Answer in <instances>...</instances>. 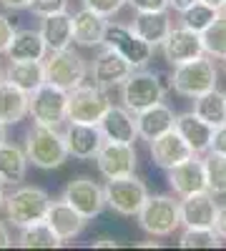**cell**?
Masks as SVG:
<instances>
[{
	"mask_svg": "<svg viewBox=\"0 0 226 251\" xmlns=\"http://www.w3.org/2000/svg\"><path fill=\"white\" fill-rule=\"evenodd\" d=\"M136 13H153V10H169V0H126Z\"/></svg>",
	"mask_w": 226,
	"mask_h": 251,
	"instance_id": "cell-38",
	"label": "cell"
},
{
	"mask_svg": "<svg viewBox=\"0 0 226 251\" xmlns=\"http://www.w3.org/2000/svg\"><path fill=\"white\" fill-rule=\"evenodd\" d=\"M194 3H196V0H169V8H171L174 13H178V15H181V13H186Z\"/></svg>",
	"mask_w": 226,
	"mask_h": 251,
	"instance_id": "cell-42",
	"label": "cell"
},
{
	"mask_svg": "<svg viewBox=\"0 0 226 251\" xmlns=\"http://www.w3.org/2000/svg\"><path fill=\"white\" fill-rule=\"evenodd\" d=\"M25 156H28V163L46 171L63 166L68 158L63 131H58V126L33 123V128L25 133Z\"/></svg>",
	"mask_w": 226,
	"mask_h": 251,
	"instance_id": "cell-1",
	"label": "cell"
},
{
	"mask_svg": "<svg viewBox=\"0 0 226 251\" xmlns=\"http://www.w3.org/2000/svg\"><path fill=\"white\" fill-rule=\"evenodd\" d=\"M13 244V239H10V234H8V226L0 221V249H8Z\"/></svg>",
	"mask_w": 226,
	"mask_h": 251,
	"instance_id": "cell-44",
	"label": "cell"
},
{
	"mask_svg": "<svg viewBox=\"0 0 226 251\" xmlns=\"http://www.w3.org/2000/svg\"><path fill=\"white\" fill-rule=\"evenodd\" d=\"M8 143V131H5V123H0V146Z\"/></svg>",
	"mask_w": 226,
	"mask_h": 251,
	"instance_id": "cell-46",
	"label": "cell"
},
{
	"mask_svg": "<svg viewBox=\"0 0 226 251\" xmlns=\"http://www.w3.org/2000/svg\"><path fill=\"white\" fill-rule=\"evenodd\" d=\"M46 224L53 228V231L58 234L60 241H71L75 239L80 231H83V226H86V219L80 216L75 208L63 201V199H58V201H50L48 206V214H46Z\"/></svg>",
	"mask_w": 226,
	"mask_h": 251,
	"instance_id": "cell-19",
	"label": "cell"
},
{
	"mask_svg": "<svg viewBox=\"0 0 226 251\" xmlns=\"http://www.w3.org/2000/svg\"><path fill=\"white\" fill-rule=\"evenodd\" d=\"M219 15H221L219 8H211V5H206V3H201V0H196V3H194L186 13H181V25L201 35Z\"/></svg>",
	"mask_w": 226,
	"mask_h": 251,
	"instance_id": "cell-34",
	"label": "cell"
},
{
	"mask_svg": "<svg viewBox=\"0 0 226 251\" xmlns=\"http://www.w3.org/2000/svg\"><path fill=\"white\" fill-rule=\"evenodd\" d=\"M18 244L23 246V249H58L63 241L58 239V234L53 231L46 221H35V224L23 226Z\"/></svg>",
	"mask_w": 226,
	"mask_h": 251,
	"instance_id": "cell-31",
	"label": "cell"
},
{
	"mask_svg": "<svg viewBox=\"0 0 226 251\" xmlns=\"http://www.w3.org/2000/svg\"><path fill=\"white\" fill-rule=\"evenodd\" d=\"M103 46L118 50L123 58H126L133 68H146L149 60L153 58V46H149L143 38H138L133 33V28L126 25H118V23H108L106 28V38H103Z\"/></svg>",
	"mask_w": 226,
	"mask_h": 251,
	"instance_id": "cell-11",
	"label": "cell"
},
{
	"mask_svg": "<svg viewBox=\"0 0 226 251\" xmlns=\"http://www.w3.org/2000/svg\"><path fill=\"white\" fill-rule=\"evenodd\" d=\"M13 35H15L13 23L8 20V15L0 13V55L8 53V48H10V43H13Z\"/></svg>",
	"mask_w": 226,
	"mask_h": 251,
	"instance_id": "cell-39",
	"label": "cell"
},
{
	"mask_svg": "<svg viewBox=\"0 0 226 251\" xmlns=\"http://www.w3.org/2000/svg\"><path fill=\"white\" fill-rule=\"evenodd\" d=\"M194 113L199 118H203L206 123H211L214 128L221 126V123H226V93L214 88L209 93L194 98Z\"/></svg>",
	"mask_w": 226,
	"mask_h": 251,
	"instance_id": "cell-30",
	"label": "cell"
},
{
	"mask_svg": "<svg viewBox=\"0 0 226 251\" xmlns=\"http://www.w3.org/2000/svg\"><path fill=\"white\" fill-rule=\"evenodd\" d=\"M216 78H219V71H216L214 58L201 55V58H194L189 63H181V66H174L171 88L178 96L194 100V98H199L203 93L214 91L216 88Z\"/></svg>",
	"mask_w": 226,
	"mask_h": 251,
	"instance_id": "cell-3",
	"label": "cell"
},
{
	"mask_svg": "<svg viewBox=\"0 0 226 251\" xmlns=\"http://www.w3.org/2000/svg\"><path fill=\"white\" fill-rule=\"evenodd\" d=\"M174 128L183 136V141H186L191 146L194 153H206L211 149V138H214V126L206 123L203 118H199L194 111H186V113H178L176 116V126Z\"/></svg>",
	"mask_w": 226,
	"mask_h": 251,
	"instance_id": "cell-23",
	"label": "cell"
},
{
	"mask_svg": "<svg viewBox=\"0 0 226 251\" xmlns=\"http://www.w3.org/2000/svg\"><path fill=\"white\" fill-rule=\"evenodd\" d=\"M40 35H43L48 50L68 48L71 40H73V15L68 10L46 15L43 23H40Z\"/></svg>",
	"mask_w": 226,
	"mask_h": 251,
	"instance_id": "cell-26",
	"label": "cell"
},
{
	"mask_svg": "<svg viewBox=\"0 0 226 251\" xmlns=\"http://www.w3.org/2000/svg\"><path fill=\"white\" fill-rule=\"evenodd\" d=\"M100 131L106 141H118V143H136L138 128H136V113H131L126 106H113L100 118Z\"/></svg>",
	"mask_w": 226,
	"mask_h": 251,
	"instance_id": "cell-21",
	"label": "cell"
},
{
	"mask_svg": "<svg viewBox=\"0 0 226 251\" xmlns=\"http://www.w3.org/2000/svg\"><path fill=\"white\" fill-rule=\"evenodd\" d=\"M50 206V196L38 186H18L13 194L5 196V214L8 221H13L15 226H28L35 221H46Z\"/></svg>",
	"mask_w": 226,
	"mask_h": 251,
	"instance_id": "cell-4",
	"label": "cell"
},
{
	"mask_svg": "<svg viewBox=\"0 0 226 251\" xmlns=\"http://www.w3.org/2000/svg\"><path fill=\"white\" fill-rule=\"evenodd\" d=\"M219 201L209 191H196L181 199V226L186 228H214Z\"/></svg>",
	"mask_w": 226,
	"mask_h": 251,
	"instance_id": "cell-14",
	"label": "cell"
},
{
	"mask_svg": "<svg viewBox=\"0 0 226 251\" xmlns=\"http://www.w3.org/2000/svg\"><path fill=\"white\" fill-rule=\"evenodd\" d=\"M60 199L68 201L86 221L100 216V214H103V208H106V191H103V186H98L88 176L73 178L63 188V196H60Z\"/></svg>",
	"mask_w": 226,
	"mask_h": 251,
	"instance_id": "cell-10",
	"label": "cell"
},
{
	"mask_svg": "<svg viewBox=\"0 0 226 251\" xmlns=\"http://www.w3.org/2000/svg\"><path fill=\"white\" fill-rule=\"evenodd\" d=\"M203 169H206V188L214 196H226V156L206 151Z\"/></svg>",
	"mask_w": 226,
	"mask_h": 251,
	"instance_id": "cell-33",
	"label": "cell"
},
{
	"mask_svg": "<svg viewBox=\"0 0 226 251\" xmlns=\"http://www.w3.org/2000/svg\"><path fill=\"white\" fill-rule=\"evenodd\" d=\"M123 5H126V0H83V8L96 10V13L106 15V18L116 15V13H118Z\"/></svg>",
	"mask_w": 226,
	"mask_h": 251,
	"instance_id": "cell-36",
	"label": "cell"
},
{
	"mask_svg": "<svg viewBox=\"0 0 226 251\" xmlns=\"http://www.w3.org/2000/svg\"><path fill=\"white\" fill-rule=\"evenodd\" d=\"M209 151L226 156V123H221V126L214 128V138H211V149Z\"/></svg>",
	"mask_w": 226,
	"mask_h": 251,
	"instance_id": "cell-40",
	"label": "cell"
},
{
	"mask_svg": "<svg viewBox=\"0 0 226 251\" xmlns=\"http://www.w3.org/2000/svg\"><path fill=\"white\" fill-rule=\"evenodd\" d=\"M48 53V46L40 30H15L13 35V43L8 48V58L10 60H43Z\"/></svg>",
	"mask_w": 226,
	"mask_h": 251,
	"instance_id": "cell-28",
	"label": "cell"
},
{
	"mask_svg": "<svg viewBox=\"0 0 226 251\" xmlns=\"http://www.w3.org/2000/svg\"><path fill=\"white\" fill-rule=\"evenodd\" d=\"M66 108H68V91L53 86V83H48V80L30 93L28 113L33 116L35 123L60 126L66 121Z\"/></svg>",
	"mask_w": 226,
	"mask_h": 251,
	"instance_id": "cell-9",
	"label": "cell"
},
{
	"mask_svg": "<svg viewBox=\"0 0 226 251\" xmlns=\"http://www.w3.org/2000/svg\"><path fill=\"white\" fill-rule=\"evenodd\" d=\"M138 226L149 236H171L174 231L181 228V201L166 194H156L143 201L141 211L136 214Z\"/></svg>",
	"mask_w": 226,
	"mask_h": 251,
	"instance_id": "cell-2",
	"label": "cell"
},
{
	"mask_svg": "<svg viewBox=\"0 0 226 251\" xmlns=\"http://www.w3.org/2000/svg\"><path fill=\"white\" fill-rule=\"evenodd\" d=\"M43 68H46V80L63 91L78 88L80 83H86V75H88L86 60L80 58V53L71 48L48 50L43 58Z\"/></svg>",
	"mask_w": 226,
	"mask_h": 251,
	"instance_id": "cell-5",
	"label": "cell"
},
{
	"mask_svg": "<svg viewBox=\"0 0 226 251\" xmlns=\"http://www.w3.org/2000/svg\"><path fill=\"white\" fill-rule=\"evenodd\" d=\"M63 138H66L68 156L80 158V161L96 158L100 146H103V141H106V136H103L98 123H78V121H68L66 131H63Z\"/></svg>",
	"mask_w": 226,
	"mask_h": 251,
	"instance_id": "cell-13",
	"label": "cell"
},
{
	"mask_svg": "<svg viewBox=\"0 0 226 251\" xmlns=\"http://www.w3.org/2000/svg\"><path fill=\"white\" fill-rule=\"evenodd\" d=\"M98 174L106 181L111 178H123L136 174L138 166V153L133 149V143H118V141H103L100 151L96 156Z\"/></svg>",
	"mask_w": 226,
	"mask_h": 251,
	"instance_id": "cell-12",
	"label": "cell"
},
{
	"mask_svg": "<svg viewBox=\"0 0 226 251\" xmlns=\"http://www.w3.org/2000/svg\"><path fill=\"white\" fill-rule=\"evenodd\" d=\"M100 246L113 249V246H118V239H113V236H100V239H96V241H93V249H100Z\"/></svg>",
	"mask_w": 226,
	"mask_h": 251,
	"instance_id": "cell-45",
	"label": "cell"
},
{
	"mask_svg": "<svg viewBox=\"0 0 226 251\" xmlns=\"http://www.w3.org/2000/svg\"><path fill=\"white\" fill-rule=\"evenodd\" d=\"M111 108V98L106 88L100 86H88L80 83L78 88L68 91V108H66V121H78V123H100Z\"/></svg>",
	"mask_w": 226,
	"mask_h": 251,
	"instance_id": "cell-7",
	"label": "cell"
},
{
	"mask_svg": "<svg viewBox=\"0 0 226 251\" xmlns=\"http://www.w3.org/2000/svg\"><path fill=\"white\" fill-rule=\"evenodd\" d=\"M214 231L219 234V239H221V241H226V203H219V208H216Z\"/></svg>",
	"mask_w": 226,
	"mask_h": 251,
	"instance_id": "cell-41",
	"label": "cell"
},
{
	"mask_svg": "<svg viewBox=\"0 0 226 251\" xmlns=\"http://www.w3.org/2000/svg\"><path fill=\"white\" fill-rule=\"evenodd\" d=\"M136 68L131 63L123 58L118 50L113 48H103L96 58H93V83L100 88H113V86H121Z\"/></svg>",
	"mask_w": 226,
	"mask_h": 251,
	"instance_id": "cell-17",
	"label": "cell"
},
{
	"mask_svg": "<svg viewBox=\"0 0 226 251\" xmlns=\"http://www.w3.org/2000/svg\"><path fill=\"white\" fill-rule=\"evenodd\" d=\"M5 80L15 83L25 93H33L38 86L46 83L43 60H10V66L5 68Z\"/></svg>",
	"mask_w": 226,
	"mask_h": 251,
	"instance_id": "cell-27",
	"label": "cell"
},
{
	"mask_svg": "<svg viewBox=\"0 0 226 251\" xmlns=\"http://www.w3.org/2000/svg\"><path fill=\"white\" fill-rule=\"evenodd\" d=\"M5 206V188H3V183H0V208Z\"/></svg>",
	"mask_w": 226,
	"mask_h": 251,
	"instance_id": "cell-48",
	"label": "cell"
},
{
	"mask_svg": "<svg viewBox=\"0 0 226 251\" xmlns=\"http://www.w3.org/2000/svg\"><path fill=\"white\" fill-rule=\"evenodd\" d=\"M28 171V156L23 149L13 143L0 146V183L3 186H18L25 178Z\"/></svg>",
	"mask_w": 226,
	"mask_h": 251,
	"instance_id": "cell-29",
	"label": "cell"
},
{
	"mask_svg": "<svg viewBox=\"0 0 226 251\" xmlns=\"http://www.w3.org/2000/svg\"><path fill=\"white\" fill-rule=\"evenodd\" d=\"M118 88H121V106H126L131 113H138L153 106V103H161L163 93H166L158 75L143 68H136Z\"/></svg>",
	"mask_w": 226,
	"mask_h": 251,
	"instance_id": "cell-6",
	"label": "cell"
},
{
	"mask_svg": "<svg viewBox=\"0 0 226 251\" xmlns=\"http://www.w3.org/2000/svg\"><path fill=\"white\" fill-rule=\"evenodd\" d=\"M66 8H68V0H33V3H30V10L35 15H40V18L60 13V10H66Z\"/></svg>",
	"mask_w": 226,
	"mask_h": 251,
	"instance_id": "cell-37",
	"label": "cell"
},
{
	"mask_svg": "<svg viewBox=\"0 0 226 251\" xmlns=\"http://www.w3.org/2000/svg\"><path fill=\"white\" fill-rule=\"evenodd\" d=\"M169 183L174 188V194L178 199L196 194V191H206V169H203V156L194 153L189 161H183L174 169H169Z\"/></svg>",
	"mask_w": 226,
	"mask_h": 251,
	"instance_id": "cell-18",
	"label": "cell"
},
{
	"mask_svg": "<svg viewBox=\"0 0 226 251\" xmlns=\"http://www.w3.org/2000/svg\"><path fill=\"white\" fill-rule=\"evenodd\" d=\"M133 33L138 38H143L149 46L161 48V43L166 40V35L174 28V20L169 15V10H153V13H136L133 18Z\"/></svg>",
	"mask_w": 226,
	"mask_h": 251,
	"instance_id": "cell-24",
	"label": "cell"
},
{
	"mask_svg": "<svg viewBox=\"0 0 226 251\" xmlns=\"http://www.w3.org/2000/svg\"><path fill=\"white\" fill-rule=\"evenodd\" d=\"M201 3H206V5H211V8H219V10H221L224 0H201Z\"/></svg>",
	"mask_w": 226,
	"mask_h": 251,
	"instance_id": "cell-47",
	"label": "cell"
},
{
	"mask_svg": "<svg viewBox=\"0 0 226 251\" xmlns=\"http://www.w3.org/2000/svg\"><path fill=\"white\" fill-rule=\"evenodd\" d=\"M176 126V116L166 103H153V106L143 108L136 113V128H138V138L143 141H153L158 136H163L166 131H171Z\"/></svg>",
	"mask_w": 226,
	"mask_h": 251,
	"instance_id": "cell-20",
	"label": "cell"
},
{
	"mask_svg": "<svg viewBox=\"0 0 226 251\" xmlns=\"http://www.w3.org/2000/svg\"><path fill=\"white\" fill-rule=\"evenodd\" d=\"M224 71H226V60H224Z\"/></svg>",
	"mask_w": 226,
	"mask_h": 251,
	"instance_id": "cell-50",
	"label": "cell"
},
{
	"mask_svg": "<svg viewBox=\"0 0 226 251\" xmlns=\"http://www.w3.org/2000/svg\"><path fill=\"white\" fill-rule=\"evenodd\" d=\"M30 93L18 88L10 80H0V123L15 126L28 116Z\"/></svg>",
	"mask_w": 226,
	"mask_h": 251,
	"instance_id": "cell-25",
	"label": "cell"
},
{
	"mask_svg": "<svg viewBox=\"0 0 226 251\" xmlns=\"http://www.w3.org/2000/svg\"><path fill=\"white\" fill-rule=\"evenodd\" d=\"M106 191V206L113 208L121 216H136L141 211L143 201L149 199V188L136 174L123 176V178H111L103 186Z\"/></svg>",
	"mask_w": 226,
	"mask_h": 251,
	"instance_id": "cell-8",
	"label": "cell"
},
{
	"mask_svg": "<svg viewBox=\"0 0 226 251\" xmlns=\"http://www.w3.org/2000/svg\"><path fill=\"white\" fill-rule=\"evenodd\" d=\"M149 151H151V161L158 166V169H166V171L174 169V166H178V163H183V161H189L194 156L191 146L183 141V136L176 128H171L163 136L153 138L149 143Z\"/></svg>",
	"mask_w": 226,
	"mask_h": 251,
	"instance_id": "cell-16",
	"label": "cell"
},
{
	"mask_svg": "<svg viewBox=\"0 0 226 251\" xmlns=\"http://www.w3.org/2000/svg\"><path fill=\"white\" fill-rule=\"evenodd\" d=\"M106 28H108V18L96 13V10L80 8L73 15V40H75L78 46H83V48L103 46Z\"/></svg>",
	"mask_w": 226,
	"mask_h": 251,
	"instance_id": "cell-22",
	"label": "cell"
},
{
	"mask_svg": "<svg viewBox=\"0 0 226 251\" xmlns=\"http://www.w3.org/2000/svg\"><path fill=\"white\" fill-rule=\"evenodd\" d=\"M178 246L181 249H219L221 239L214 228H186L178 236Z\"/></svg>",
	"mask_w": 226,
	"mask_h": 251,
	"instance_id": "cell-35",
	"label": "cell"
},
{
	"mask_svg": "<svg viewBox=\"0 0 226 251\" xmlns=\"http://www.w3.org/2000/svg\"><path fill=\"white\" fill-rule=\"evenodd\" d=\"M5 8H10V10H23V8H30V3L33 0H0Z\"/></svg>",
	"mask_w": 226,
	"mask_h": 251,
	"instance_id": "cell-43",
	"label": "cell"
},
{
	"mask_svg": "<svg viewBox=\"0 0 226 251\" xmlns=\"http://www.w3.org/2000/svg\"><path fill=\"white\" fill-rule=\"evenodd\" d=\"M161 50H163V58H166L171 66H181V63H189L194 58L206 55L203 53V46H201V35L189 30V28H183V25L171 28L166 40L161 43Z\"/></svg>",
	"mask_w": 226,
	"mask_h": 251,
	"instance_id": "cell-15",
	"label": "cell"
},
{
	"mask_svg": "<svg viewBox=\"0 0 226 251\" xmlns=\"http://www.w3.org/2000/svg\"><path fill=\"white\" fill-rule=\"evenodd\" d=\"M221 13H226V0H224V5H221Z\"/></svg>",
	"mask_w": 226,
	"mask_h": 251,
	"instance_id": "cell-49",
	"label": "cell"
},
{
	"mask_svg": "<svg viewBox=\"0 0 226 251\" xmlns=\"http://www.w3.org/2000/svg\"><path fill=\"white\" fill-rule=\"evenodd\" d=\"M203 53L214 60H226V13H221L214 23L201 33Z\"/></svg>",
	"mask_w": 226,
	"mask_h": 251,
	"instance_id": "cell-32",
	"label": "cell"
}]
</instances>
